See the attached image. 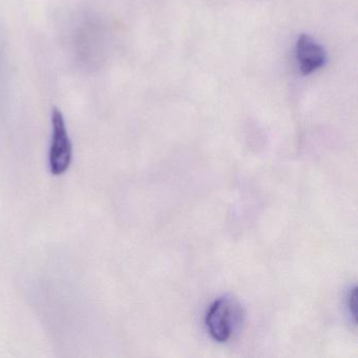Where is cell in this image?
<instances>
[{"instance_id":"obj_1","label":"cell","mask_w":358,"mask_h":358,"mask_svg":"<svg viewBox=\"0 0 358 358\" xmlns=\"http://www.w3.org/2000/svg\"><path fill=\"white\" fill-rule=\"evenodd\" d=\"M242 308L231 297L215 299L205 317L209 335L217 343H226L231 338L236 329L242 324Z\"/></svg>"},{"instance_id":"obj_2","label":"cell","mask_w":358,"mask_h":358,"mask_svg":"<svg viewBox=\"0 0 358 358\" xmlns=\"http://www.w3.org/2000/svg\"><path fill=\"white\" fill-rule=\"evenodd\" d=\"M52 129L49 152L50 171L54 176L64 175L72 162L73 146L64 115L58 108L52 110Z\"/></svg>"},{"instance_id":"obj_3","label":"cell","mask_w":358,"mask_h":358,"mask_svg":"<svg viewBox=\"0 0 358 358\" xmlns=\"http://www.w3.org/2000/svg\"><path fill=\"white\" fill-rule=\"evenodd\" d=\"M296 60L303 75H310L320 70L326 62L324 49L308 35H301L295 47Z\"/></svg>"},{"instance_id":"obj_4","label":"cell","mask_w":358,"mask_h":358,"mask_svg":"<svg viewBox=\"0 0 358 358\" xmlns=\"http://www.w3.org/2000/svg\"><path fill=\"white\" fill-rule=\"evenodd\" d=\"M348 308H349L350 314L352 317L356 322V287H354L351 291H350L349 295H348Z\"/></svg>"}]
</instances>
